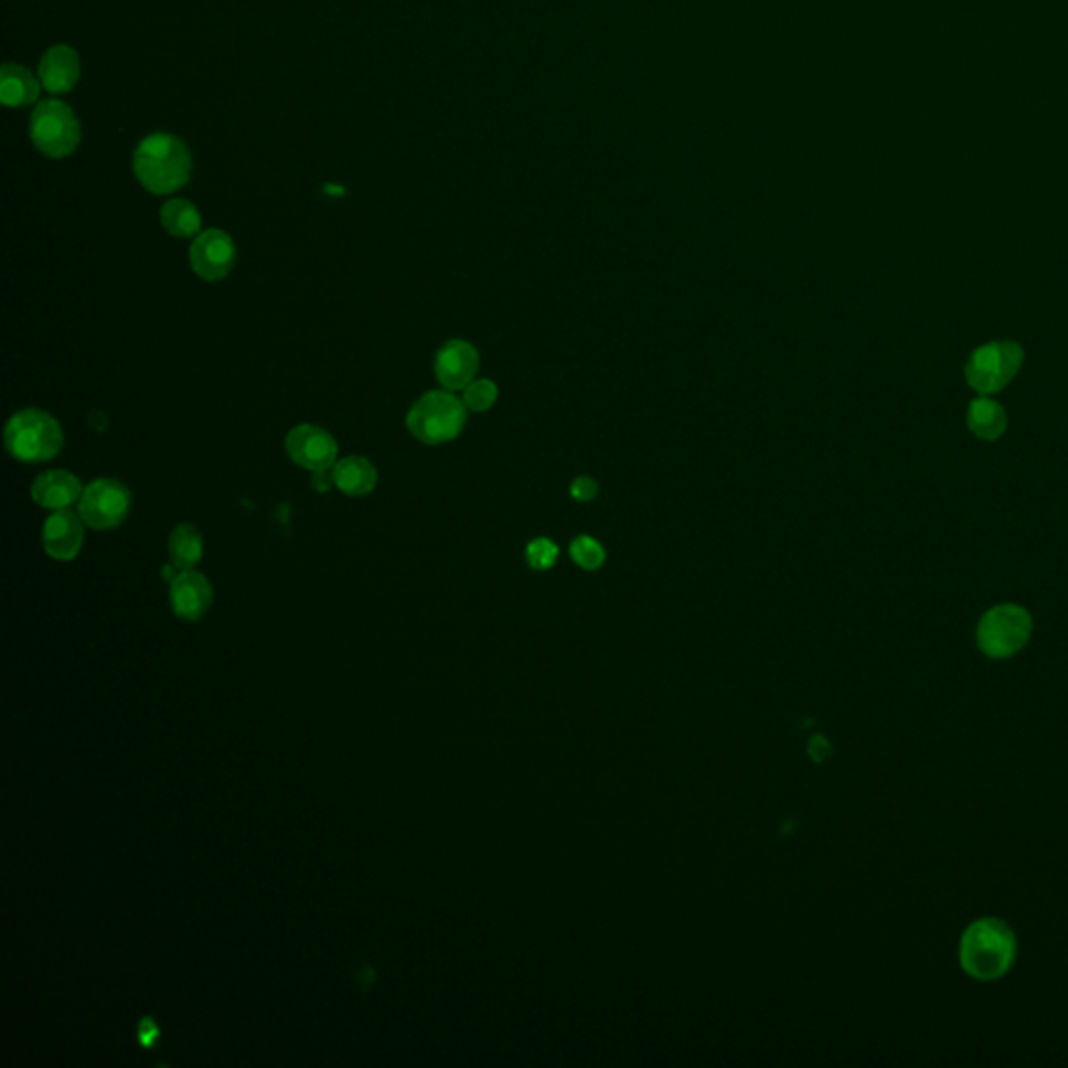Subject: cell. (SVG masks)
Returning <instances> with one entry per match:
<instances>
[{
	"label": "cell",
	"instance_id": "6da1fadb",
	"mask_svg": "<svg viewBox=\"0 0 1068 1068\" xmlns=\"http://www.w3.org/2000/svg\"><path fill=\"white\" fill-rule=\"evenodd\" d=\"M1018 954V941L1011 925L995 916L973 920L960 937L958 960L974 981L992 983L1011 973Z\"/></svg>",
	"mask_w": 1068,
	"mask_h": 1068
},
{
	"label": "cell",
	"instance_id": "7a4b0ae2",
	"mask_svg": "<svg viewBox=\"0 0 1068 1068\" xmlns=\"http://www.w3.org/2000/svg\"><path fill=\"white\" fill-rule=\"evenodd\" d=\"M192 159L189 147L172 134H151L134 153V173L153 194H170L189 184Z\"/></svg>",
	"mask_w": 1068,
	"mask_h": 1068
},
{
	"label": "cell",
	"instance_id": "3957f363",
	"mask_svg": "<svg viewBox=\"0 0 1068 1068\" xmlns=\"http://www.w3.org/2000/svg\"><path fill=\"white\" fill-rule=\"evenodd\" d=\"M9 453L23 463H42L63 449V430L55 418L39 409H25L13 416L4 430Z\"/></svg>",
	"mask_w": 1068,
	"mask_h": 1068
},
{
	"label": "cell",
	"instance_id": "277c9868",
	"mask_svg": "<svg viewBox=\"0 0 1068 1068\" xmlns=\"http://www.w3.org/2000/svg\"><path fill=\"white\" fill-rule=\"evenodd\" d=\"M1033 634L1029 611L1016 604H1002L987 611L976 627V645L992 660H1008L1027 648Z\"/></svg>",
	"mask_w": 1068,
	"mask_h": 1068
},
{
	"label": "cell",
	"instance_id": "5b68a950",
	"mask_svg": "<svg viewBox=\"0 0 1068 1068\" xmlns=\"http://www.w3.org/2000/svg\"><path fill=\"white\" fill-rule=\"evenodd\" d=\"M466 426V405L451 393H426L407 414V428L426 445L456 439Z\"/></svg>",
	"mask_w": 1068,
	"mask_h": 1068
},
{
	"label": "cell",
	"instance_id": "8992f818",
	"mask_svg": "<svg viewBox=\"0 0 1068 1068\" xmlns=\"http://www.w3.org/2000/svg\"><path fill=\"white\" fill-rule=\"evenodd\" d=\"M30 136L40 153L51 159H63L76 151L82 140V128L70 105L51 98L34 109L30 119Z\"/></svg>",
	"mask_w": 1068,
	"mask_h": 1068
},
{
	"label": "cell",
	"instance_id": "52a82bcc",
	"mask_svg": "<svg viewBox=\"0 0 1068 1068\" xmlns=\"http://www.w3.org/2000/svg\"><path fill=\"white\" fill-rule=\"evenodd\" d=\"M1023 365V349L1016 343H990L979 346L966 365V381L981 395L1002 391Z\"/></svg>",
	"mask_w": 1068,
	"mask_h": 1068
},
{
	"label": "cell",
	"instance_id": "ba28073f",
	"mask_svg": "<svg viewBox=\"0 0 1068 1068\" xmlns=\"http://www.w3.org/2000/svg\"><path fill=\"white\" fill-rule=\"evenodd\" d=\"M132 495L117 480H96L79 499V517L95 531L117 528L130 512Z\"/></svg>",
	"mask_w": 1068,
	"mask_h": 1068
},
{
	"label": "cell",
	"instance_id": "9c48e42d",
	"mask_svg": "<svg viewBox=\"0 0 1068 1068\" xmlns=\"http://www.w3.org/2000/svg\"><path fill=\"white\" fill-rule=\"evenodd\" d=\"M287 451L297 466L311 472H322L334 466L339 447L334 437L325 432L324 428L301 424L288 432Z\"/></svg>",
	"mask_w": 1068,
	"mask_h": 1068
},
{
	"label": "cell",
	"instance_id": "30bf717a",
	"mask_svg": "<svg viewBox=\"0 0 1068 1068\" xmlns=\"http://www.w3.org/2000/svg\"><path fill=\"white\" fill-rule=\"evenodd\" d=\"M236 261V247L226 232L205 229L192 243L191 264L196 276L203 280H222L229 274Z\"/></svg>",
	"mask_w": 1068,
	"mask_h": 1068
},
{
	"label": "cell",
	"instance_id": "8fae6325",
	"mask_svg": "<svg viewBox=\"0 0 1068 1068\" xmlns=\"http://www.w3.org/2000/svg\"><path fill=\"white\" fill-rule=\"evenodd\" d=\"M478 367V351L466 341H449L435 360V374L447 391L466 388L470 382H474Z\"/></svg>",
	"mask_w": 1068,
	"mask_h": 1068
},
{
	"label": "cell",
	"instance_id": "7c38bea8",
	"mask_svg": "<svg viewBox=\"0 0 1068 1068\" xmlns=\"http://www.w3.org/2000/svg\"><path fill=\"white\" fill-rule=\"evenodd\" d=\"M42 543L46 554L57 562H72L84 543L82 520L70 510H57L44 522Z\"/></svg>",
	"mask_w": 1068,
	"mask_h": 1068
},
{
	"label": "cell",
	"instance_id": "4fadbf2b",
	"mask_svg": "<svg viewBox=\"0 0 1068 1068\" xmlns=\"http://www.w3.org/2000/svg\"><path fill=\"white\" fill-rule=\"evenodd\" d=\"M213 591L203 574L182 570L172 580V608L182 620H199L211 608Z\"/></svg>",
	"mask_w": 1068,
	"mask_h": 1068
},
{
	"label": "cell",
	"instance_id": "5bb4252c",
	"mask_svg": "<svg viewBox=\"0 0 1068 1068\" xmlns=\"http://www.w3.org/2000/svg\"><path fill=\"white\" fill-rule=\"evenodd\" d=\"M79 79V57L67 44L51 46L40 58V84L53 93H70Z\"/></svg>",
	"mask_w": 1068,
	"mask_h": 1068
},
{
	"label": "cell",
	"instance_id": "9a60e30c",
	"mask_svg": "<svg viewBox=\"0 0 1068 1068\" xmlns=\"http://www.w3.org/2000/svg\"><path fill=\"white\" fill-rule=\"evenodd\" d=\"M32 499L46 510H65L74 501L82 499V484L70 472L51 470L34 480Z\"/></svg>",
	"mask_w": 1068,
	"mask_h": 1068
},
{
	"label": "cell",
	"instance_id": "2e32d148",
	"mask_svg": "<svg viewBox=\"0 0 1068 1068\" xmlns=\"http://www.w3.org/2000/svg\"><path fill=\"white\" fill-rule=\"evenodd\" d=\"M40 95V82L34 74L15 63H4L0 70V100L4 107H28Z\"/></svg>",
	"mask_w": 1068,
	"mask_h": 1068
},
{
	"label": "cell",
	"instance_id": "e0dca14e",
	"mask_svg": "<svg viewBox=\"0 0 1068 1068\" xmlns=\"http://www.w3.org/2000/svg\"><path fill=\"white\" fill-rule=\"evenodd\" d=\"M332 478L344 495L362 496L374 491L378 474L365 458H344L334 466Z\"/></svg>",
	"mask_w": 1068,
	"mask_h": 1068
},
{
	"label": "cell",
	"instance_id": "ac0fdd59",
	"mask_svg": "<svg viewBox=\"0 0 1068 1068\" xmlns=\"http://www.w3.org/2000/svg\"><path fill=\"white\" fill-rule=\"evenodd\" d=\"M969 426L979 439H1000L1006 430V412L1000 403L987 399L985 395L974 399L969 407Z\"/></svg>",
	"mask_w": 1068,
	"mask_h": 1068
},
{
	"label": "cell",
	"instance_id": "d6986e66",
	"mask_svg": "<svg viewBox=\"0 0 1068 1068\" xmlns=\"http://www.w3.org/2000/svg\"><path fill=\"white\" fill-rule=\"evenodd\" d=\"M168 549L178 570H191L203 557V536L192 524H180L170 536Z\"/></svg>",
	"mask_w": 1068,
	"mask_h": 1068
},
{
	"label": "cell",
	"instance_id": "ffe728a7",
	"mask_svg": "<svg viewBox=\"0 0 1068 1068\" xmlns=\"http://www.w3.org/2000/svg\"><path fill=\"white\" fill-rule=\"evenodd\" d=\"M161 224L175 238H189L201 229V213L191 201L173 199L161 210Z\"/></svg>",
	"mask_w": 1068,
	"mask_h": 1068
},
{
	"label": "cell",
	"instance_id": "44dd1931",
	"mask_svg": "<svg viewBox=\"0 0 1068 1068\" xmlns=\"http://www.w3.org/2000/svg\"><path fill=\"white\" fill-rule=\"evenodd\" d=\"M570 555H573L574 564H578L583 570H597L604 566L606 562V549L601 547L599 541H595L592 536H576L570 545Z\"/></svg>",
	"mask_w": 1068,
	"mask_h": 1068
},
{
	"label": "cell",
	"instance_id": "7402d4cb",
	"mask_svg": "<svg viewBox=\"0 0 1068 1068\" xmlns=\"http://www.w3.org/2000/svg\"><path fill=\"white\" fill-rule=\"evenodd\" d=\"M496 400V384L491 381L470 382L463 388V405L477 414L489 412Z\"/></svg>",
	"mask_w": 1068,
	"mask_h": 1068
},
{
	"label": "cell",
	"instance_id": "603a6c76",
	"mask_svg": "<svg viewBox=\"0 0 1068 1068\" xmlns=\"http://www.w3.org/2000/svg\"><path fill=\"white\" fill-rule=\"evenodd\" d=\"M559 549L552 538L541 536L534 538L526 547V562L533 566L534 570H549L557 562Z\"/></svg>",
	"mask_w": 1068,
	"mask_h": 1068
},
{
	"label": "cell",
	"instance_id": "cb8c5ba5",
	"mask_svg": "<svg viewBox=\"0 0 1068 1068\" xmlns=\"http://www.w3.org/2000/svg\"><path fill=\"white\" fill-rule=\"evenodd\" d=\"M597 493H599V484H597V482L589 477L576 478V480L573 482V487H570V495H573L576 501H583V503H587V501L595 499Z\"/></svg>",
	"mask_w": 1068,
	"mask_h": 1068
},
{
	"label": "cell",
	"instance_id": "d4e9b609",
	"mask_svg": "<svg viewBox=\"0 0 1068 1068\" xmlns=\"http://www.w3.org/2000/svg\"><path fill=\"white\" fill-rule=\"evenodd\" d=\"M311 484H313V489H316L318 493H325V491H328V489L334 484V478L330 477V474H325V470H322V472H313V480H311Z\"/></svg>",
	"mask_w": 1068,
	"mask_h": 1068
}]
</instances>
